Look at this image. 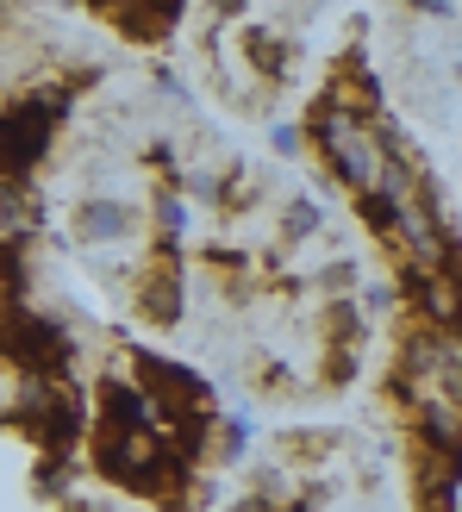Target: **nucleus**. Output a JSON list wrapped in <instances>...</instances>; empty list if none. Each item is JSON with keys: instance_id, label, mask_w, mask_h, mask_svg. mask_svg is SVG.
<instances>
[{"instance_id": "f257e3e1", "label": "nucleus", "mask_w": 462, "mask_h": 512, "mask_svg": "<svg viewBox=\"0 0 462 512\" xmlns=\"http://www.w3.org/2000/svg\"><path fill=\"white\" fill-rule=\"evenodd\" d=\"M50 119H57V107H44V100H13L7 107V163L13 169H25L50 144Z\"/></svg>"}, {"instance_id": "f03ea898", "label": "nucleus", "mask_w": 462, "mask_h": 512, "mask_svg": "<svg viewBox=\"0 0 462 512\" xmlns=\"http://www.w3.org/2000/svg\"><path fill=\"white\" fill-rule=\"evenodd\" d=\"M138 232V213L125 207V200H107V194H94L75 207V238L82 244H119V238H132Z\"/></svg>"}, {"instance_id": "7ed1b4c3", "label": "nucleus", "mask_w": 462, "mask_h": 512, "mask_svg": "<svg viewBox=\"0 0 462 512\" xmlns=\"http://www.w3.org/2000/svg\"><path fill=\"white\" fill-rule=\"evenodd\" d=\"M325 150H331V163L344 169V182L369 188L375 163H369V150H363V138H356V125H350V119H331V125H325Z\"/></svg>"}, {"instance_id": "20e7f679", "label": "nucleus", "mask_w": 462, "mask_h": 512, "mask_svg": "<svg viewBox=\"0 0 462 512\" xmlns=\"http://www.w3.org/2000/svg\"><path fill=\"white\" fill-rule=\"evenodd\" d=\"M13 325H19V331H13V350L25 356V363H38V369H44V363H50V369L63 363V338H57V325H44V319H25V313H19Z\"/></svg>"}, {"instance_id": "39448f33", "label": "nucleus", "mask_w": 462, "mask_h": 512, "mask_svg": "<svg viewBox=\"0 0 462 512\" xmlns=\"http://www.w3.org/2000/svg\"><path fill=\"white\" fill-rule=\"evenodd\" d=\"M313 225H319V207L313 200H294L288 207V238H313Z\"/></svg>"}, {"instance_id": "423d86ee", "label": "nucleus", "mask_w": 462, "mask_h": 512, "mask_svg": "<svg viewBox=\"0 0 462 512\" xmlns=\"http://www.w3.org/2000/svg\"><path fill=\"white\" fill-rule=\"evenodd\" d=\"M150 313L175 319V275H157V288H150Z\"/></svg>"}, {"instance_id": "0eeeda50", "label": "nucleus", "mask_w": 462, "mask_h": 512, "mask_svg": "<svg viewBox=\"0 0 462 512\" xmlns=\"http://www.w3.org/2000/svg\"><path fill=\"white\" fill-rule=\"evenodd\" d=\"M157 219H163V232H182V225H188V207H182V200H157Z\"/></svg>"}, {"instance_id": "6e6552de", "label": "nucleus", "mask_w": 462, "mask_h": 512, "mask_svg": "<svg viewBox=\"0 0 462 512\" xmlns=\"http://www.w3.org/2000/svg\"><path fill=\"white\" fill-rule=\"evenodd\" d=\"M275 150H281V157H294V150H300V132H294V125H275V138H269Z\"/></svg>"}, {"instance_id": "1a4fd4ad", "label": "nucleus", "mask_w": 462, "mask_h": 512, "mask_svg": "<svg viewBox=\"0 0 462 512\" xmlns=\"http://www.w3.org/2000/svg\"><path fill=\"white\" fill-rule=\"evenodd\" d=\"M363 300H369V313H388V306H394V288H381V281H369V294H363Z\"/></svg>"}]
</instances>
